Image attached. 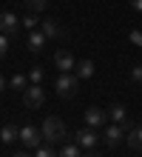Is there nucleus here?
Returning a JSON list of instances; mask_svg holds the SVG:
<instances>
[{
    "label": "nucleus",
    "mask_w": 142,
    "mask_h": 157,
    "mask_svg": "<svg viewBox=\"0 0 142 157\" xmlns=\"http://www.w3.org/2000/svg\"><path fill=\"white\" fill-rule=\"evenodd\" d=\"M40 128H43V137L49 143H63L65 137H68V128H65V123L60 117H46Z\"/></svg>",
    "instance_id": "nucleus-1"
},
{
    "label": "nucleus",
    "mask_w": 142,
    "mask_h": 157,
    "mask_svg": "<svg viewBox=\"0 0 142 157\" xmlns=\"http://www.w3.org/2000/svg\"><path fill=\"white\" fill-rule=\"evenodd\" d=\"M77 89H80V80H77V75H71V71L54 77V91H57L63 100H71L74 94H77Z\"/></svg>",
    "instance_id": "nucleus-2"
},
{
    "label": "nucleus",
    "mask_w": 142,
    "mask_h": 157,
    "mask_svg": "<svg viewBox=\"0 0 142 157\" xmlns=\"http://www.w3.org/2000/svg\"><path fill=\"white\" fill-rule=\"evenodd\" d=\"M40 140H46L43 128H34V126H23L20 128V143L26 149H40Z\"/></svg>",
    "instance_id": "nucleus-3"
},
{
    "label": "nucleus",
    "mask_w": 142,
    "mask_h": 157,
    "mask_svg": "<svg viewBox=\"0 0 142 157\" xmlns=\"http://www.w3.org/2000/svg\"><path fill=\"white\" fill-rule=\"evenodd\" d=\"M46 103V91L40 89V86H28L26 91H23V106L26 109H40Z\"/></svg>",
    "instance_id": "nucleus-4"
},
{
    "label": "nucleus",
    "mask_w": 142,
    "mask_h": 157,
    "mask_svg": "<svg viewBox=\"0 0 142 157\" xmlns=\"http://www.w3.org/2000/svg\"><path fill=\"white\" fill-rule=\"evenodd\" d=\"M20 29H23V23L17 20L12 12H0V32H3L6 37H14Z\"/></svg>",
    "instance_id": "nucleus-5"
},
{
    "label": "nucleus",
    "mask_w": 142,
    "mask_h": 157,
    "mask_svg": "<svg viewBox=\"0 0 142 157\" xmlns=\"http://www.w3.org/2000/svg\"><path fill=\"white\" fill-rule=\"evenodd\" d=\"M54 66H57L60 75H65V71H74V69H77V60H74V54L68 49H60V52L54 54Z\"/></svg>",
    "instance_id": "nucleus-6"
},
{
    "label": "nucleus",
    "mask_w": 142,
    "mask_h": 157,
    "mask_svg": "<svg viewBox=\"0 0 142 157\" xmlns=\"http://www.w3.org/2000/svg\"><path fill=\"white\" fill-rule=\"evenodd\" d=\"M125 126H119V123H111V126H105V132H102V140H105L108 146H119L122 140H125Z\"/></svg>",
    "instance_id": "nucleus-7"
},
{
    "label": "nucleus",
    "mask_w": 142,
    "mask_h": 157,
    "mask_svg": "<svg viewBox=\"0 0 142 157\" xmlns=\"http://www.w3.org/2000/svg\"><path fill=\"white\" fill-rule=\"evenodd\" d=\"M97 140H100V134L94 132L91 126H85V128H80V132H77V146H80V149H94Z\"/></svg>",
    "instance_id": "nucleus-8"
},
{
    "label": "nucleus",
    "mask_w": 142,
    "mask_h": 157,
    "mask_svg": "<svg viewBox=\"0 0 142 157\" xmlns=\"http://www.w3.org/2000/svg\"><path fill=\"white\" fill-rule=\"evenodd\" d=\"M85 123H88L91 128H102V126L108 123V112H102V109L91 106L88 112H85Z\"/></svg>",
    "instance_id": "nucleus-9"
},
{
    "label": "nucleus",
    "mask_w": 142,
    "mask_h": 157,
    "mask_svg": "<svg viewBox=\"0 0 142 157\" xmlns=\"http://www.w3.org/2000/svg\"><path fill=\"white\" fill-rule=\"evenodd\" d=\"M125 143H128L134 151H142V126H134V123H131L128 134H125Z\"/></svg>",
    "instance_id": "nucleus-10"
},
{
    "label": "nucleus",
    "mask_w": 142,
    "mask_h": 157,
    "mask_svg": "<svg viewBox=\"0 0 142 157\" xmlns=\"http://www.w3.org/2000/svg\"><path fill=\"white\" fill-rule=\"evenodd\" d=\"M46 40H49V37H46V34H43L40 29H34L31 34H28V52H34V54H40V52L46 49Z\"/></svg>",
    "instance_id": "nucleus-11"
},
{
    "label": "nucleus",
    "mask_w": 142,
    "mask_h": 157,
    "mask_svg": "<svg viewBox=\"0 0 142 157\" xmlns=\"http://www.w3.org/2000/svg\"><path fill=\"white\" fill-rule=\"evenodd\" d=\"M108 117L114 120V123H119V126H125V128H131V123H128V112H125V106H119V103H114V106L108 109Z\"/></svg>",
    "instance_id": "nucleus-12"
},
{
    "label": "nucleus",
    "mask_w": 142,
    "mask_h": 157,
    "mask_svg": "<svg viewBox=\"0 0 142 157\" xmlns=\"http://www.w3.org/2000/svg\"><path fill=\"white\" fill-rule=\"evenodd\" d=\"M40 32L46 34V37H60V34H63L60 26H57V20H43L40 23Z\"/></svg>",
    "instance_id": "nucleus-13"
},
{
    "label": "nucleus",
    "mask_w": 142,
    "mask_h": 157,
    "mask_svg": "<svg viewBox=\"0 0 142 157\" xmlns=\"http://www.w3.org/2000/svg\"><path fill=\"white\" fill-rule=\"evenodd\" d=\"M74 71H77V77L88 80V77H94V63H91V60H80V63H77V69H74Z\"/></svg>",
    "instance_id": "nucleus-14"
},
{
    "label": "nucleus",
    "mask_w": 142,
    "mask_h": 157,
    "mask_svg": "<svg viewBox=\"0 0 142 157\" xmlns=\"http://www.w3.org/2000/svg\"><path fill=\"white\" fill-rule=\"evenodd\" d=\"M0 140H3V143L20 140V128H17V126H3V128H0Z\"/></svg>",
    "instance_id": "nucleus-15"
},
{
    "label": "nucleus",
    "mask_w": 142,
    "mask_h": 157,
    "mask_svg": "<svg viewBox=\"0 0 142 157\" xmlns=\"http://www.w3.org/2000/svg\"><path fill=\"white\" fill-rule=\"evenodd\" d=\"M26 83H28V77H26V75H12L9 86H12L14 91H26Z\"/></svg>",
    "instance_id": "nucleus-16"
},
{
    "label": "nucleus",
    "mask_w": 142,
    "mask_h": 157,
    "mask_svg": "<svg viewBox=\"0 0 142 157\" xmlns=\"http://www.w3.org/2000/svg\"><path fill=\"white\" fill-rule=\"evenodd\" d=\"M23 29H28V32H34V29H40V20H37V14H31V12H28L26 17H23Z\"/></svg>",
    "instance_id": "nucleus-17"
},
{
    "label": "nucleus",
    "mask_w": 142,
    "mask_h": 157,
    "mask_svg": "<svg viewBox=\"0 0 142 157\" xmlns=\"http://www.w3.org/2000/svg\"><path fill=\"white\" fill-rule=\"evenodd\" d=\"M60 157H82V154H80V146H74V143H65L63 149H60Z\"/></svg>",
    "instance_id": "nucleus-18"
},
{
    "label": "nucleus",
    "mask_w": 142,
    "mask_h": 157,
    "mask_svg": "<svg viewBox=\"0 0 142 157\" xmlns=\"http://www.w3.org/2000/svg\"><path fill=\"white\" fill-rule=\"evenodd\" d=\"M28 80H31V86H40V83H43V69L34 66L31 71H28Z\"/></svg>",
    "instance_id": "nucleus-19"
},
{
    "label": "nucleus",
    "mask_w": 142,
    "mask_h": 157,
    "mask_svg": "<svg viewBox=\"0 0 142 157\" xmlns=\"http://www.w3.org/2000/svg\"><path fill=\"white\" fill-rule=\"evenodd\" d=\"M34 157H60L51 146H40V149H34Z\"/></svg>",
    "instance_id": "nucleus-20"
},
{
    "label": "nucleus",
    "mask_w": 142,
    "mask_h": 157,
    "mask_svg": "<svg viewBox=\"0 0 142 157\" xmlns=\"http://www.w3.org/2000/svg\"><path fill=\"white\" fill-rule=\"evenodd\" d=\"M26 6H28V12L37 14V12H43L46 9V0H26Z\"/></svg>",
    "instance_id": "nucleus-21"
},
{
    "label": "nucleus",
    "mask_w": 142,
    "mask_h": 157,
    "mask_svg": "<svg viewBox=\"0 0 142 157\" xmlns=\"http://www.w3.org/2000/svg\"><path fill=\"white\" fill-rule=\"evenodd\" d=\"M128 40L134 43V46H139V49H142V32H139V29H131V32H128Z\"/></svg>",
    "instance_id": "nucleus-22"
},
{
    "label": "nucleus",
    "mask_w": 142,
    "mask_h": 157,
    "mask_svg": "<svg viewBox=\"0 0 142 157\" xmlns=\"http://www.w3.org/2000/svg\"><path fill=\"white\" fill-rule=\"evenodd\" d=\"M6 52H9V37H6L3 32H0V60L6 57Z\"/></svg>",
    "instance_id": "nucleus-23"
},
{
    "label": "nucleus",
    "mask_w": 142,
    "mask_h": 157,
    "mask_svg": "<svg viewBox=\"0 0 142 157\" xmlns=\"http://www.w3.org/2000/svg\"><path fill=\"white\" fill-rule=\"evenodd\" d=\"M131 80H134V83H142V66H139V63L131 69Z\"/></svg>",
    "instance_id": "nucleus-24"
},
{
    "label": "nucleus",
    "mask_w": 142,
    "mask_h": 157,
    "mask_svg": "<svg viewBox=\"0 0 142 157\" xmlns=\"http://www.w3.org/2000/svg\"><path fill=\"white\" fill-rule=\"evenodd\" d=\"M6 86H9V83H6V77L0 75V94H3V91H6Z\"/></svg>",
    "instance_id": "nucleus-25"
},
{
    "label": "nucleus",
    "mask_w": 142,
    "mask_h": 157,
    "mask_svg": "<svg viewBox=\"0 0 142 157\" xmlns=\"http://www.w3.org/2000/svg\"><path fill=\"white\" fill-rule=\"evenodd\" d=\"M131 6H134L137 12H142V0H131Z\"/></svg>",
    "instance_id": "nucleus-26"
},
{
    "label": "nucleus",
    "mask_w": 142,
    "mask_h": 157,
    "mask_svg": "<svg viewBox=\"0 0 142 157\" xmlns=\"http://www.w3.org/2000/svg\"><path fill=\"white\" fill-rule=\"evenodd\" d=\"M12 157H31V154H26V151H17V154H12Z\"/></svg>",
    "instance_id": "nucleus-27"
},
{
    "label": "nucleus",
    "mask_w": 142,
    "mask_h": 157,
    "mask_svg": "<svg viewBox=\"0 0 142 157\" xmlns=\"http://www.w3.org/2000/svg\"><path fill=\"white\" fill-rule=\"evenodd\" d=\"M82 157H100V154L97 151H88V154H82Z\"/></svg>",
    "instance_id": "nucleus-28"
}]
</instances>
